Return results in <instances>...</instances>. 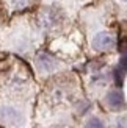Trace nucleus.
Listing matches in <instances>:
<instances>
[{
	"label": "nucleus",
	"mask_w": 127,
	"mask_h": 128,
	"mask_svg": "<svg viewBox=\"0 0 127 128\" xmlns=\"http://www.w3.org/2000/svg\"><path fill=\"white\" fill-rule=\"evenodd\" d=\"M124 2H127V0H124Z\"/></svg>",
	"instance_id": "nucleus-8"
},
{
	"label": "nucleus",
	"mask_w": 127,
	"mask_h": 128,
	"mask_svg": "<svg viewBox=\"0 0 127 128\" xmlns=\"http://www.w3.org/2000/svg\"><path fill=\"white\" fill-rule=\"evenodd\" d=\"M107 103L110 105V108L113 110H119L122 105H124V97L119 91H113L107 95Z\"/></svg>",
	"instance_id": "nucleus-3"
},
{
	"label": "nucleus",
	"mask_w": 127,
	"mask_h": 128,
	"mask_svg": "<svg viewBox=\"0 0 127 128\" xmlns=\"http://www.w3.org/2000/svg\"><path fill=\"white\" fill-rule=\"evenodd\" d=\"M0 120L6 125H17L21 122V116L14 108H2L0 110Z\"/></svg>",
	"instance_id": "nucleus-2"
},
{
	"label": "nucleus",
	"mask_w": 127,
	"mask_h": 128,
	"mask_svg": "<svg viewBox=\"0 0 127 128\" xmlns=\"http://www.w3.org/2000/svg\"><path fill=\"white\" fill-rule=\"evenodd\" d=\"M85 128H104V124L100 122L99 119H96V117H94V119H91L90 122L86 124V126H85Z\"/></svg>",
	"instance_id": "nucleus-6"
},
{
	"label": "nucleus",
	"mask_w": 127,
	"mask_h": 128,
	"mask_svg": "<svg viewBox=\"0 0 127 128\" xmlns=\"http://www.w3.org/2000/svg\"><path fill=\"white\" fill-rule=\"evenodd\" d=\"M115 46V38L110 33H99L96 38L93 39V47L96 50H108Z\"/></svg>",
	"instance_id": "nucleus-1"
},
{
	"label": "nucleus",
	"mask_w": 127,
	"mask_h": 128,
	"mask_svg": "<svg viewBox=\"0 0 127 128\" xmlns=\"http://www.w3.org/2000/svg\"><path fill=\"white\" fill-rule=\"evenodd\" d=\"M30 0H13V6L14 8H24V6H27V3Z\"/></svg>",
	"instance_id": "nucleus-7"
},
{
	"label": "nucleus",
	"mask_w": 127,
	"mask_h": 128,
	"mask_svg": "<svg viewBox=\"0 0 127 128\" xmlns=\"http://www.w3.org/2000/svg\"><path fill=\"white\" fill-rule=\"evenodd\" d=\"M55 60L53 58H50L49 55H46V53H42V55H39L38 56V66H39L42 70H53L55 69Z\"/></svg>",
	"instance_id": "nucleus-4"
},
{
	"label": "nucleus",
	"mask_w": 127,
	"mask_h": 128,
	"mask_svg": "<svg viewBox=\"0 0 127 128\" xmlns=\"http://www.w3.org/2000/svg\"><path fill=\"white\" fill-rule=\"evenodd\" d=\"M119 50H121L122 53V58H121V62H119V66H121L122 70H127V39H124L121 42V46H119Z\"/></svg>",
	"instance_id": "nucleus-5"
}]
</instances>
